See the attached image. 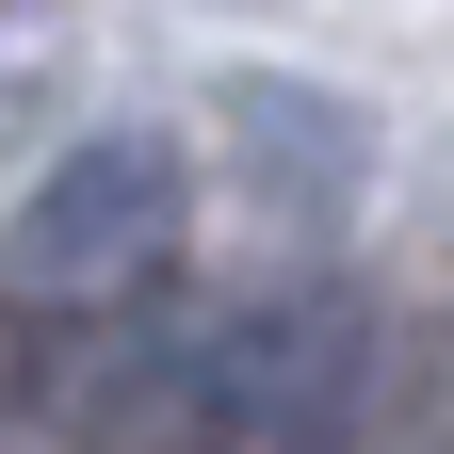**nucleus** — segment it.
<instances>
[{
  "mask_svg": "<svg viewBox=\"0 0 454 454\" xmlns=\"http://www.w3.org/2000/svg\"><path fill=\"white\" fill-rule=\"evenodd\" d=\"M179 276V146L162 130H82L49 179L0 227V293L17 325H98V309H146Z\"/></svg>",
  "mask_w": 454,
  "mask_h": 454,
  "instance_id": "1",
  "label": "nucleus"
},
{
  "mask_svg": "<svg viewBox=\"0 0 454 454\" xmlns=\"http://www.w3.org/2000/svg\"><path fill=\"white\" fill-rule=\"evenodd\" d=\"M211 357H227V454H325L357 422V373L373 340L325 276H260V293L211 309Z\"/></svg>",
  "mask_w": 454,
  "mask_h": 454,
  "instance_id": "2",
  "label": "nucleus"
}]
</instances>
